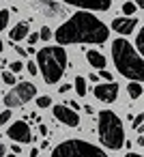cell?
Returning a JSON list of instances; mask_svg holds the SVG:
<instances>
[{"mask_svg":"<svg viewBox=\"0 0 144 157\" xmlns=\"http://www.w3.org/2000/svg\"><path fill=\"white\" fill-rule=\"evenodd\" d=\"M108 37H110V28L88 11H80V13L71 15L54 33V39L58 41V45H69V43H97V45H101L108 41Z\"/></svg>","mask_w":144,"mask_h":157,"instance_id":"cell-1","label":"cell"},{"mask_svg":"<svg viewBox=\"0 0 144 157\" xmlns=\"http://www.w3.org/2000/svg\"><path fill=\"white\" fill-rule=\"evenodd\" d=\"M112 58H114L116 69L125 78H129L133 82L144 80V60L127 39H116L112 43Z\"/></svg>","mask_w":144,"mask_h":157,"instance_id":"cell-2","label":"cell"},{"mask_svg":"<svg viewBox=\"0 0 144 157\" xmlns=\"http://www.w3.org/2000/svg\"><path fill=\"white\" fill-rule=\"evenodd\" d=\"M35 54H37V69L41 71L43 80L47 84H56L67 69V52L63 50V45H47Z\"/></svg>","mask_w":144,"mask_h":157,"instance_id":"cell-3","label":"cell"},{"mask_svg":"<svg viewBox=\"0 0 144 157\" xmlns=\"http://www.w3.org/2000/svg\"><path fill=\"white\" fill-rule=\"evenodd\" d=\"M99 140L103 142V146H108L112 151H118L125 144L123 123L112 110H101L99 112Z\"/></svg>","mask_w":144,"mask_h":157,"instance_id":"cell-4","label":"cell"},{"mask_svg":"<svg viewBox=\"0 0 144 157\" xmlns=\"http://www.w3.org/2000/svg\"><path fill=\"white\" fill-rule=\"evenodd\" d=\"M52 157H108V155L99 146L86 140H65L52 151Z\"/></svg>","mask_w":144,"mask_h":157,"instance_id":"cell-5","label":"cell"},{"mask_svg":"<svg viewBox=\"0 0 144 157\" xmlns=\"http://www.w3.org/2000/svg\"><path fill=\"white\" fill-rule=\"evenodd\" d=\"M13 86L15 88H11L5 95V105L7 108H20V105H24L26 101H30L37 95V88L30 82H15Z\"/></svg>","mask_w":144,"mask_h":157,"instance_id":"cell-6","label":"cell"},{"mask_svg":"<svg viewBox=\"0 0 144 157\" xmlns=\"http://www.w3.org/2000/svg\"><path fill=\"white\" fill-rule=\"evenodd\" d=\"M7 136L11 138V140H15L17 144H28V142H32V131H30V127H28V123L22 118V121H17V123H13L9 129H7Z\"/></svg>","mask_w":144,"mask_h":157,"instance_id":"cell-7","label":"cell"},{"mask_svg":"<svg viewBox=\"0 0 144 157\" xmlns=\"http://www.w3.org/2000/svg\"><path fill=\"white\" fill-rule=\"evenodd\" d=\"M52 112H54V118L58 121V123H63V125H67V127H78L80 125V114L75 112V110H71V108H67V105H54L52 108Z\"/></svg>","mask_w":144,"mask_h":157,"instance_id":"cell-8","label":"cell"},{"mask_svg":"<svg viewBox=\"0 0 144 157\" xmlns=\"http://www.w3.org/2000/svg\"><path fill=\"white\" fill-rule=\"evenodd\" d=\"M63 2L86 9V11H110V7H112V0H63Z\"/></svg>","mask_w":144,"mask_h":157,"instance_id":"cell-9","label":"cell"},{"mask_svg":"<svg viewBox=\"0 0 144 157\" xmlns=\"http://www.w3.org/2000/svg\"><path fill=\"white\" fill-rule=\"evenodd\" d=\"M95 97L99 101H103V103H112L118 97V84L112 80V82H105V84L95 86Z\"/></svg>","mask_w":144,"mask_h":157,"instance_id":"cell-10","label":"cell"},{"mask_svg":"<svg viewBox=\"0 0 144 157\" xmlns=\"http://www.w3.org/2000/svg\"><path fill=\"white\" fill-rule=\"evenodd\" d=\"M37 9H39L45 17H63V15H65V9H63L58 2H54V0H39V2H37Z\"/></svg>","mask_w":144,"mask_h":157,"instance_id":"cell-11","label":"cell"},{"mask_svg":"<svg viewBox=\"0 0 144 157\" xmlns=\"http://www.w3.org/2000/svg\"><path fill=\"white\" fill-rule=\"evenodd\" d=\"M138 26V17H116L114 22H112V28L118 33V35H129V33H133V28Z\"/></svg>","mask_w":144,"mask_h":157,"instance_id":"cell-12","label":"cell"},{"mask_svg":"<svg viewBox=\"0 0 144 157\" xmlns=\"http://www.w3.org/2000/svg\"><path fill=\"white\" fill-rule=\"evenodd\" d=\"M28 33H30L28 22H20L17 26H13V28H11L9 37H11V41H13V43H17V41H24V39L28 37Z\"/></svg>","mask_w":144,"mask_h":157,"instance_id":"cell-13","label":"cell"},{"mask_svg":"<svg viewBox=\"0 0 144 157\" xmlns=\"http://www.w3.org/2000/svg\"><path fill=\"white\" fill-rule=\"evenodd\" d=\"M86 60H88V65H93L95 69H105V65H108L105 56H103L101 52H97V50H88V52H86Z\"/></svg>","mask_w":144,"mask_h":157,"instance_id":"cell-14","label":"cell"},{"mask_svg":"<svg viewBox=\"0 0 144 157\" xmlns=\"http://www.w3.org/2000/svg\"><path fill=\"white\" fill-rule=\"evenodd\" d=\"M127 90H129V97H131V99H140V97H142V84H140V82H133V80H131V84L127 86Z\"/></svg>","mask_w":144,"mask_h":157,"instance_id":"cell-15","label":"cell"},{"mask_svg":"<svg viewBox=\"0 0 144 157\" xmlns=\"http://www.w3.org/2000/svg\"><path fill=\"white\" fill-rule=\"evenodd\" d=\"M135 52L142 56L144 54V26L138 30V37H135Z\"/></svg>","mask_w":144,"mask_h":157,"instance_id":"cell-16","label":"cell"},{"mask_svg":"<svg viewBox=\"0 0 144 157\" xmlns=\"http://www.w3.org/2000/svg\"><path fill=\"white\" fill-rule=\"evenodd\" d=\"M75 93H78V97H84L86 95V80L82 75L75 78Z\"/></svg>","mask_w":144,"mask_h":157,"instance_id":"cell-17","label":"cell"},{"mask_svg":"<svg viewBox=\"0 0 144 157\" xmlns=\"http://www.w3.org/2000/svg\"><path fill=\"white\" fill-rule=\"evenodd\" d=\"M135 9H138V7H135L133 2H125V5H123V15H125V17H131V15L135 13Z\"/></svg>","mask_w":144,"mask_h":157,"instance_id":"cell-18","label":"cell"},{"mask_svg":"<svg viewBox=\"0 0 144 157\" xmlns=\"http://www.w3.org/2000/svg\"><path fill=\"white\" fill-rule=\"evenodd\" d=\"M7 24H9V11L2 9V11H0V33L7 28Z\"/></svg>","mask_w":144,"mask_h":157,"instance_id":"cell-19","label":"cell"},{"mask_svg":"<svg viewBox=\"0 0 144 157\" xmlns=\"http://www.w3.org/2000/svg\"><path fill=\"white\" fill-rule=\"evenodd\" d=\"M0 80H2V82H7V84H11V86L17 82V80H15V75H13L11 71H5V73H0Z\"/></svg>","mask_w":144,"mask_h":157,"instance_id":"cell-20","label":"cell"},{"mask_svg":"<svg viewBox=\"0 0 144 157\" xmlns=\"http://www.w3.org/2000/svg\"><path fill=\"white\" fill-rule=\"evenodd\" d=\"M37 105L43 110V108H50L52 105V97H47V95H43V97H39L37 99Z\"/></svg>","mask_w":144,"mask_h":157,"instance_id":"cell-21","label":"cell"},{"mask_svg":"<svg viewBox=\"0 0 144 157\" xmlns=\"http://www.w3.org/2000/svg\"><path fill=\"white\" fill-rule=\"evenodd\" d=\"M39 39H41V41H47V39H52V28L43 26V28L39 30Z\"/></svg>","mask_w":144,"mask_h":157,"instance_id":"cell-22","label":"cell"},{"mask_svg":"<svg viewBox=\"0 0 144 157\" xmlns=\"http://www.w3.org/2000/svg\"><path fill=\"white\" fill-rule=\"evenodd\" d=\"M9 69H11V73H20V71L24 69V65L17 60V63H11V65H9Z\"/></svg>","mask_w":144,"mask_h":157,"instance_id":"cell-23","label":"cell"},{"mask_svg":"<svg viewBox=\"0 0 144 157\" xmlns=\"http://www.w3.org/2000/svg\"><path fill=\"white\" fill-rule=\"evenodd\" d=\"M142 123H144V114H138V116L133 118V123H131V125H133V129H140V127H142Z\"/></svg>","mask_w":144,"mask_h":157,"instance_id":"cell-24","label":"cell"},{"mask_svg":"<svg viewBox=\"0 0 144 157\" xmlns=\"http://www.w3.org/2000/svg\"><path fill=\"white\" fill-rule=\"evenodd\" d=\"M9 118H11V110H9V108H7L5 112H0V125H5Z\"/></svg>","mask_w":144,"mask_h":157,"instance_id":"cell-25","label":"cell"},{"mask_svg":"<svg viewBox=\"0 0 144 157\" xmlns=\"http://www.w3.org/2000/svg\"><path fill=\"white\" fill-rule=\"evenodd\" d=\"M26 39H28V43H30V45H35V43L39 41V33H28V37H26Z\"/></svg>","mask_w":144,"mask_h":157,"instance_id":"cell-26","label":"cell"},{"mask_svg":"<svg viewBox=\"0 0 144 157\" xmlns=\"http://www.w3.org/2000/svg\"><path fill=\"white\" fill-rule=\"evenodd\" d=\"M26 69H28V73H30V75H37V73H39L37 63H28V65H26Z\"/></svg>","mask_w":144,"mask_h":157,"instance_id":"cell-27","label":"cell"},{"mask_svg":"<svg viewBox=\"0 0 144 157\" xmlns=\"http://www.w3.org/2000/svg\"><path fill=\"white\" fill-rule=\"evenodd\" d=\"M101 78H103V80H108V82H112V73H110V71H105V69H101Z\"/></svg>","mask_w":144,"mask_h":157,"instance_id":"cell-28","label":"cell"},{"mask_svg":"<svg viewBox=\"0 0 144 157\" xmlns=\"http://www.w3.org/2000/svg\"><path fill=\"white\" fill-rule=\"evenodd\" d=\"M13 48H15V52H17V54H22V56H26V52H24V48H20L17 43H13Z\"/></svg>","mask_w":144,"mask_h":157,"instance_id":"cell-29","label":"cell"},{"mask_svg":"<svg viewBox=\"0 0 144 157\" xmlns=\"http://www.w3.org/2000/svg\"><path fill=\"white\" fill-rule=\"evenodd\" d=\"M71 88H73V86H71V84H63V86H60V88H58V90H60V93H67V90H71Z\"/></svg>","mask_w":144,"mask_h":157,"instance_id":"cell-30","label":"cell"},{"mask_svg":"<svg viewBox=\"0 0 144 157\" xmlns=\"http://www.w3.org/2000/svg\"><path fill=\"white\" fill-rule=\"evenodd\" d=\"M39 131H41V136H45V133H47V127H45L43 123H39Z\"/></svg>","mask_w":144,"mask_h":157,"instance_id":"cell-31","label":"cell"},{"mask_svg":"<svg viewBox=\"0 0 144 157\" xmlns=\"http://www.w3.org/2000/svg\"><path fill=\"white\" fill-rule=\"evenodd\" d=\"M133 5H135L138 9H144V0H133Z\"/></svg>","mask_w":144,"mask_h":157,"instance_id":"cell-32","label":"cell"},{"mask_svg":"<svg viewBox=\"0 0 144 157\" xmlns=\"http://www.w3.org/2000/svg\"><path fill=\"white\" fill-rule=\"evenodd\" d=\"M11 151H13V153H15V155H17V153H20V151H22V146H20V144H13V146H11Z\"/></svg>","mask_w":144,"mask_h":157,"instance_id":"cell-33","label":"cell"},{"mask_svg":"<svg viewBox=\"0 0 144 157\" xmlns=\"http://www.w3.org/2000/svg\"><path fill=\"white\" fill-rule=\"evenodd\" d=\"M84 112H86V114H93L95 110H93V105H84Z\"/></svg>","mask_w":144,"mask_h":157,"instance_id":"cell-34","label":"cell"},{"mask_svg":"<svg viewBox=\"0 0 144 157\" xmlns=\"http://www.w3.org/2000/svg\"><path fill=\"white\" fill-rule=\"evenodd\" d=\"M5 151H7V148H5V144L0 142V157H5Z\"/></svg>","mask_w":144,"mask_h":157,"instance_id":"cell-35","label":"cell"},{"mask_svg":"<svg viewBox=\"0 0 144 157\" xmlns=\"http://www.w3.org/2000/svg\"><path fill=\"white\" fill-rule=\"evenodd\" d=\"M30 157H39V151H37V148H32V151H30Z\"/></svg>","mask_w":144,"mask_h":157,"instance_id":"cell-36","label":"cell"},{"mask_svg":"<svg viewBox=\"0 0 144 157\" xmlns=\"http://www.w3.org/2000/svg\"><path fill=\"white\" fill-rule=\"evenodd\" d=\"M125 157H142V155H140V153H127Z\"/></svg>","mask_w":144,"mask_h":157,"instance_id":"cell-37","label":"cell"},{"mask_svg":"<svg viewBox=\"0 0 144 157\" xmlns=\"http://www.w3.org/2000/svg\"><path fill=\"white\" fill-rule=\"evenodd\" d=\"M0 65H5V58H2V56H0Z\"/></svg>","mask_w":144,"mask_h":157,"instance_id":"cell-38","label":"cell"},{"mask_svg":"<svg viewBox=\"0 0 144 157\" xmlns=\"http://www.w3.org/2000/svg\"><path fill=\"white\" fill-rule=\"evenodd\" d=\"M7 157H15V153H11V155H7Z\"/></svg>","mask_w":144,"mask_h":157,"instance_id":"cell-39","label":"cell"}]
</instances>
